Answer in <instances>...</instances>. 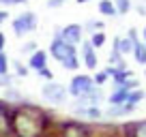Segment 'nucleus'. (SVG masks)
Here are the masks:
<instances>
[{
    "mask_svg": "<svg viewBox=\"0 0 146 137\" xmlns=\"http://www.w3.org/2000/svg\"><path fill=\"white\" fill-rule=\"evenodd\" d=\"M67 92L64 90V86H60V84H45L43 86V96H45L47 101H52V103H64V99H67Z\"/></svg>",
    "mask_w": 146,
    "mask_h": 137,
    "instance_id": "nucleus-7",
    "label": "nucleus"
},
{
    "mask_svg": "<svg viewBox=\"0 0 146 137\" xmlns=\"http://www.w3.org/2000/svg\"><path fill=\"white\" fill-rule=\"evenodd\" d=\"M30 68H35L36 73L43 75V77L52 79V71H47V54L43 49L32 51V56H30Z\"/></svg>",
    "mask_w": 146,
    "mask_h": 137,
    "instance_id": "nucleus-5",
    "label": "nucleus"
},
{
    "mask_svg": "<svg viewBox=\"0 0 146 137\" xmlns=\"http://www.w3.org/2000/svg\"><path fill=\"white\" fill-rule=\"evenodd\" d=\"M13 67H15V73H17V75H22V77H26V75H28V68L24 67L22 62H17V60H15Z\"/></svg>",
    "mask_w": 146,
    "mask_h": 137,
    "instance_id": "nucleus-22",
    "label": "nucleus"
},
{
    "mask_svg": "<svg viewBox=\"0 0 146 137\" xmlns=\"http://www.w3.org/2000/svg\"><path fill=\"white\" fill-rule=\"evenodd\" d=\"M5 34H2V32H0V51H2V49H5Z\"/></svg>",
    "mask_w": 146,
    "mask_h": 137,
    "instance_id": "nucleus-27",
    "label": "nucleus"
},
{
    "mask_svg": "<svg viewBox=\"0 0 146 137\" xmlns=\"http://www.w3.org/2000/svg\"><path fill=\"white\" fill-rule=\"evenodd\" d=\"M97 47L92 45L90 41H84L82 43V58H84V64H86V68H92L95 71L97 68V54H95Z\"/></svg>",
    "mask_w": 146,
    "mask_h": 137,
    "instance_id": "nucleus-8",
    "label": "nucleus"
},
{
    "mask_svg": "<svg viewBox=\"0 0 146 137\" xmlns=\"http://www.w3.org/2000/svg\"><path fill=\"white\" fill-rule=\"evenodd\" d=\"M84 28H86V30H90V32H97V30H101V28H103V24H101V22H92V19H90V22H86V26H84Z\"/></svg>",
    "mask_w": 146,
    "mask_h": 137,
    "instance_id": "nucleus-21",
    "label": "nucleus"
},
{
    "mask_svg": "<svg viewBox=\"0 0 146 137\" xmlns=\"http://www.w3.org/2000/svg\"><path fill=\"white\" fill-rule=\"evenodd\" d=\"M129 90H131V88H129L127 84H116V92L110 94V105H120V103H125Z\"/></svg>",
    "mask_w": 146,
    "mask_h": 137,
    "instance_id": "nucleus-9",
    "label": "nucleus"
},
{
    "mask_svg": "<svg viewBox=\"0 0 146 137\" xmlns=\"http://www.w3.org/2000/svg\"><path fill=\"white\" fill-rule=\"evenodd\" d=\"M7 73H9V58L0 51V75H7Z\"/></svg>",
    "mask_w": 146,
    "mask_h": 137,
    "instance_id": "nucleus-20",
    "label": "nucleus"
},
{
    "mask_svg": "<svg viewBox=\"0 0 146 137\" xmlns=\"http://www.w3.org/2000/svg\"><path fill=\"white\" fill-rule=\"evenodd\" d=\"M142 34H144V41H146V28H144V32H142Z\"/></svg>",
    "mask_w": 146,
    "mask_h": 137,
    "instance_id": "nucleus-30",
    "label": "nucleus"
},
{
    "mask_svg": "<svg viewBox=\"0 0 146 137\" xmlns=\"http://www.w3.org/2000/svg\"><path fill=\"white\" fill-rule=\"evenodd\" d=\"M90 43H92V45H95V47H101V45H103V43H105V34H103V32H101V30L92 32V37H90Z\"/></svg>",
    "mask_w": 146,
    "mask_h": 137,
    "instance_id": "nucleus-17",
    "label": "nucleus"
},
{
    "mask_svg": "<svg viewBox=\"0 0 146 137\" xmlns=\"http://www.w3.org/2000/svg\"><path fill=\"white\" fill-rule=\"evenodd\" d=\"M144 75H146V73H144Z\"/></svg>",
    "mask_w": 146,
    "mask_h": 137,
    "instance_id": "nucleus-31",
    "label": "nucleus"
},
{
    "mask_svg": "<svg viewBox=\"0 0 146 137\" xmlns=\"http://www.w3.org/2000/svg\"><path fill=\"white\" fill-rule=\"evenodd\" d=\"M133 109H135V103L125 101V103H120V105H112V107H110L108 116H125V114H131Z\"/></svg>",
    "mask_w": 146,
    "mask_h": 137,
    "instance_id": "nucleus-10",
    "label": "nucleus"
},
{
    "mask_svg": "<svg viewBox=\"0 0 146 137\" xmlns=\"http://www.w3.org/2000/svg\"><path fill=\"white\" fill-rule=\"evenodd\" d=\"M50 54L62 64L67 71H75L80 68V60H78V49L75 45L67 43L62 37H60V30H56V37L52 39V45H50Z\"/></svg>",
    "mask_w": 146,
    "mask_h": 137,
    "instance_id": "nucleus-2",
    "label": "nucleus"
},
{
    "mask_svg": "<svg viewBox=\"0 0 146 137\" xmlns=\"http://www.w3.org/2000/svg\"><path fill=\"white\" fill-rule=\"evenodd\" d=\"M35 49H36V43H35V41H28L26 45L22 47V51H24V54H30V51H35Z\"/></svg>",
    "mask_w": 146,
    "mask_h": 137,
    "instance_id": "nucleus-24",
    "label": "nucleus"
},
{
    "mask_svg": "<svg viewBox=\"0 0 146 137\" xmlns=\"http://www.w3.org/2000/svg\"><path fill=\"white\" fill-rule=\"evenodd\" d=\"M131 137H146V122H140L133 126L131 131Z\"/></svg>",
    "mask_w": 146,
    "mask_h": 137,
    "instance_id": "nucleus-18",
    "label": "nucleus"
},
{
    "mask_svg": "<svg viewBox=\"0 0 146 137\" xmlns=\"http://www.w3.org/2000/svg\"><path fill=\"white\" fill-rule=\"evenodd\" d=\"M133 58H135L137 64H146V45L137 41L135 43V49H133Z\"/></svg>",
    "mask_w": 146,
    "mask_h": 137,
    "instance_id": "nucleus-14",
    "label": "nucleus"
},
{
    "mask_svg": "<svg viewBox=\"0 0 146 137\" xmlns=\"http://www.w3.org/2000/svg\"><path fill=\"white\" fill-rule=\"evenodd\" d=\"M64 137H88V133L80 124H67L64 126Z\"/></svg>",
    "mask_w": 146,
    "mask_h": 137,
    "instance_id": "nucleus-12",
    "label": "nucleus"
},
{
    "mask_svg": "<svg viewBox=\"0 0 146 137\" xmlns=\"http://www.w3.org/2000/svg\"><path fill=\"white\" fill-rule=\"evenodd\" d=\"M60 37L67 43H71V45H80V43H82V37H84V26H80V24H69V26H64L62 30H60Z\"/></svg>",
    "mask_w": 146,
    "mask_h": 137,
    "instance_id": "nucleus-6",
    "label": "nucleus"
},
{
    "mask_svg": "<svg viewBox=\"0 0 146 137\" xmlns=\"http://www.w3.org/2000/svg\"><path fill=\"white\" fill-rule=\"evenodd\" d=\"M99 13L105 15V17H118L114 0H99Z\"/></svg>",
    "mask_w": 146,
    "mask_h": 137,
    "instance_id": "nucleus-11",
    "label": "nucleus"
},
{
    "mask_svg": "<svg viewBox=\"0 0 146 137\" xmlns=\"http://www.w3.org/2000/svg\"><path fill=\"white\" fill-rule=\"evenodd\" d=\"M64 5V0H47V7L50 9H56V7H62Z\"/></svg>",
    "mask_w": 146,
    "mask_h": 137,
    "instance_id": "nucleus-26",
    "label": "nucleus"
},
{
    "mask_svg": "<svg viewBox=\"0 0 146 137\" xmlns=\"http://www.w3.org/2000/svg\"><path fill=\"white\" fill-rule=\"evenodd\" d=\"M142 99H144V92L142 90H129V94H127L129 103H137V101H142Z\"/></svg>",
    "mask_w": 146,
    "mask_h": 137,
    "instance_id": "nucleus-19",
    "label": "nucleus"
},
{
    "mask_svg": "<svg viewBox=\"0 0 146 137\" xmlns=\"http://www.w3.org/2000/svg\"><path fill=\"white\" fill-rule=\"evenodd\" d=\"M95 88H97V84H95L92 77H88V75H75V77L71 79V84H69V94H73L75 99H80V96L92 92Z\"/></svg>",
    "mask_w": 146,
    "mask_h": 137,
    "instance_id": "nucleus-4",
    "label": "nucleus"
},
{
    "mask_svg": "<svg viewBox=\"0 0 146 137\" xmlns=\"http://www.w3.org/2000/svg\"><path fill=\"white\" fill-rule=\"evenodd\" d=\"M108 77H110L108 73H97V75H95V84H97V86H103Z\"/></svg>",
    "mask_w": 146,
    "mask_h": 137,
    "instance_id": "nucleus-23",
    "label": "nucleus"
},
{
    "mask_svg": "<svg viewBox=\"0 0 146 137\" xmlns=\"http://www.w3.org/2000/svg\"><path fill=\"white\" fill-rule=\"evenodd\" d=\"M75 2H78V5H86L88 0H75Z\"/></svg>",
    "mask_w": 146,
    "mask_h": 137,
    "instance_id": "nucleus-29",
    "label": "nucleus"
},
{
    "mask_svg": "<svg viewBox=\"0 0 146 137\" xmlns=\"http://www.w3.org/2000/svg\"><path fill=\"white\" fill-rule=\"evenodd\" d=\"M28 0H0V5H7V7H13V5H24Z\"/></svg>",
    "mask_w": 146,
    "mask_h": 137,
    "instance_id": "nucleus-25",
    "label": "nucleus"
},
{
    "mask_svg": "<svg viewBox=\"0 0 146 137\" xmlns=\"http://www.w3.org/2000/svg\"><path fill=\"white\" fill-rule=\"evenodd\" d=\"M7 17H9V13H7V11H0V24L5 22V19H7Z\"/></svg>",
    "mask_w": 146,
    "mask_h": 137,
    "instance_id": "nucleus-28",
    "label": "nucleus"
},
{
    "mask_svg": "<svg viewBox=\"0 0 146 137\" xmlns=\"http://www.w3.org/2000/svg\"><path fill=\"white\" fill-rule=\"evenodd\" d=\"M9 126H11V122H9V114H7L5 107L0 105V135H2V133H9Z\"/></svg>",
    "mask_w": 146,
    "mask_h": 137,
    "instance_id": "nucleus-15",
    "label": "nucleus"
},
{
    "mask_svg": "<svg viewBox=\"0 0 146 137\" xmlns=\"http://www.w3.org/2000/svg\"><path fill=\"white\" fill-rule=\"evenodd\" d=\"M47 126V116L32 105L19 107L11 120V128L17 137H39Z\"/></svg>",
    "mask_w": 146,
    "mask_h": 137,
    "instance_id": "nucleus-1",
    "label": "nucleus"
},
{
    "mask_svg": "<svg viewBox=\"0 0 146 137\" xmlns=\"http://www.w3.org/2000/svg\"><path fill=\"white\" fill-rule=\"evenodd\" d=\"M35 28H36V15L32 13V11H24V13H19L17 17L13 19L15 37H24V34H28V32H32Z\"/></svg>",
    "mask_w": 146,
    "mask_h": 137,
    "instance_id": "nucleus-3",
    "label": "nucleus"
},
{
    "mask_svg": "<svg viewBox=\"0 0 146 137\" xmlns=\"http://www.w3.org/2000/svg\"><path fill=\"white\" fill-rule=\"evenodd\" d=\"M75 114H80V116H88V118H101V111L97 109V105H82V107H78L75 109Z\"/></svg>",
    "mask_w": 146,
    "mask_h": 137,
    "instance_id": "nucleus-13",
    "label": "nucleus"
},
{
    "mask_svg": "<svg viewBox=\"0 0 146 137\" xmlns=\"http://www.w3.org/2000/svg\"><path fill=\"white\" fill-rule=\"evenodd\" d=\"M114 5H116V11H118V15H127L129 11H131L133 2H131V0H114Z\"/></svg>",
    "mask_w": 146,
    "mask_h": 137,
    "instance_id": "nucleus-16",
    "label": "nucleus"
}]
</instances>
